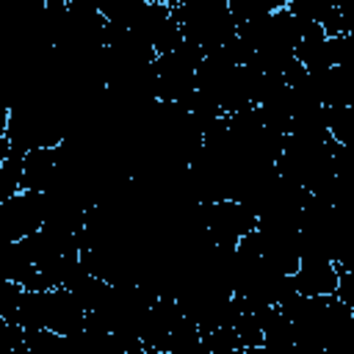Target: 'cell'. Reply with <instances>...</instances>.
<instances>
[{"label":"cell","instance_id":"4","mask_svg":"<svg viewBox=\"0 0 354 354\" xmlns=\"http://www.w3.org/2000/svg\"><path fill=\"white\" fill-rule=\"evenodd\" d=\"M296 293L301 296H324V293H335L337 285V266L335 260H324V257H301L296 271L290 274Z\"/></svg>","mask_w":354,"mask_h":354},{"label":"cell","instance_id":"2","mask_svg":"<svg viewBox=\"0 0 354 354\" xmlns=\"http://www.w3.org/2000/svg\"><path fill=\"white\" fill-rule=\"evenodd\" d=\"M202 218H205V232H207L210 243H216L221 249H235V243L257 224L254 213L238 199L205 202Z\"/></svg>","mask_w":354,"mask_h":354},{"label":"cell","instance_id":"5","mask_svg":"<svg viewBox=\"0 0 354 354\" xmlns=\"http://www.w3.org/2000/svg\"><path fill=\"white\" fill-rule=\"evenodd\" d=\"M58 144L55 147H33L22 152V188L44 191L55 177Z\"/></svg>","mask_w":354,"mask_h":354},{"label":"cell","instance_id":"1","mask_svg":"<svg viewBox=\"0 0 354 354\" xmlns=\"http://www.w3.org/2000/svg\"><path fill=\"white\" fill-rule=\"evenodd\" d=\"M205 50L183 39L174 50L155 58V97L163 102H183L194 91V75Z\"/></svg>","mask_w":354,"mask_h":354},{"label":"cell","instance_id":"3","mask_svg":"<svg viewBox=\"0 0 354 354\" xmlns=\"http://www.w3.org/2000/svg\"><path fill=\"white\" fill-rule=\"evenodd\" d=\"M41 221H44L41 191L19 188L0 202V238H8V241L28 238L41 227Z\"/></svg>","mask_w":354,"mask_h":354}]
</instances>
